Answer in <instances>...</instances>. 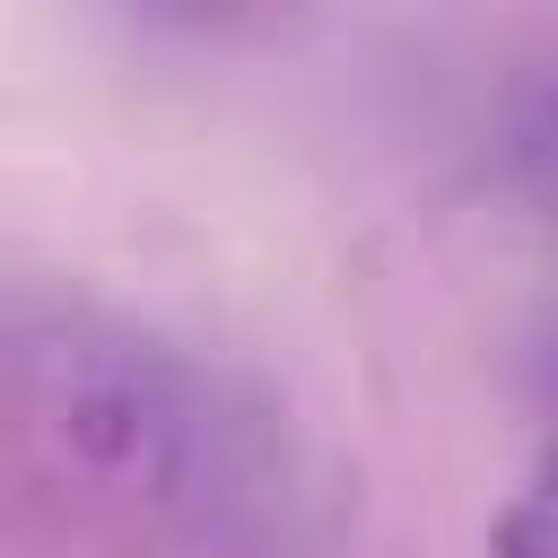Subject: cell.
<instances>
[{
    "label": "cell",
    "mask_w": 558,
    "mask_h": 558,
    "mask_svg": "<svg viewBox=\"0 0 558 558\" xmlns=\"http://www.w3.org/2000/svg\"><path fill=\"white\" fill-rule=\"evenodd\" d=\"M506 183L541 227H558V70L532 78L523 105L506 113Z\"/></svg>",
    "instance_id": "obj_1"
},
{
    "label": "cell",
    "mask_w": 558,
    "mask_h": 558,
    "mask_svg": "<svg viewBox=\"0 0 558 558\" xmlns=\"http://www.w3.org/2000/svg\"><path fill=\"white\" fill-rule=\"evenodd\" d=\"M488 558H558V436L532 453L514 497L488 514Z\"/></svg>",
    "instance_id": "obj_2"
},
{
    "label": "cell",
    "mask_w": 558,
    "mask_h": 558,
    "mask_svg": "<svg viewBox=\"0 0 558 558\" xmlns=\"http://www.w3.org/2000/svg\"><path fill=\"white\" fill-rule=\"evenodd\" d=\"M549 392H558V340H549Z\"/></svg>",
    "instance_id": "obj_3"
}]
</instances>
